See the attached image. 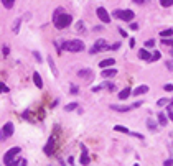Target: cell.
I'll return each mask as SVG.
<instances>
[{"instance_id":"obj_1","label":"cell","mask_w":173,"mask_h":166,"mask_svg":"<svg viewBox=\"0 0 173 166\" xmlns=\"http://www.w3.org/2000/svg\"><path fill=\"white\" fill-rule=\"evenodd\" d=\"M53 23H55V26L58 30H63V28H68L71 23H73V17L69 15V13H60L58 17L53 18Z\"/></svg>"},{"instance_id":"obj_2","label":"cell","mask_w":173,"mask_h":166,"mask_svg":"<svg viewBox=\"0 0 173 166\" xmlns=\"http://www.w3.org/2000/svg\"><path fill=\"white\" fill-rule=\"evenodd\" d=\"M61 49L71 51V53H79L84 49V43L81 40H71V41H63L61 43Z\"/></svg>"},{"instance_id":"obj_3","label":"cell","mask_w":173,"mask_h":166,"mask_svg":"<svg viewBox=\"0 0 173 166\" xmlns=\"http://www.w3.org/2000/svg\"><path fill=\"white\" fill-rule=\"evenodd\" d=\"M114 18H117V20H122V22H132V18L135 17V13L132 10H115L112 13Z\"/></svg>"},{"instance_id":"obj_4","label":"cell","mask_w":173,"mask_h":166,"mask_svg":"<svg viewBox=\"0 0 173 166\" xmlns=\"http://www.w3.org/2000/svg\"><path fill=\"white\" fill-rule=\"evenodd\" d=\"M13 132H15V128H13V123H12V122H7L5 125H3V128L0 130V140L3 141L7 136H12Z\"/></svg>"},{"instance_id":"obj_5","label":"cell","mask_w":173,"mask_h":166,"mask_svg":"<svg viewBox=\"0 0 173 166\" xmlns=\"http://www.w3.org/2000/svg\"><path fill=\"white\" fill-rule=\"evenodd\" d=\"M20 151H22L20 146H13V148H10V150H8L7 153H5V156H3V163L8 164L12 160H15L17 155H20Z\"/></svg>"},{"instance_id":"obj_6","label":"cell","mask_w":173,"mask_h":166,"mask_svg":"<svg viewBox=\"0 0 173 166\" xmlns=\"http://www.w3.org/2000/svg\"><path fill=\"white\" fill-rule=\"evenodd\" d=\"M55 150H56V138H55V135H51L50 138H48V141H46V145H45V155H48V156H51L53 153H55Z\"/></svg>"},{"instance_id":"obj_7","label":"cell","mask_w":173,"mask_h":166,"mask_svg":"<svg viewBox=\"0 0 173 166\" xmlns=\"http://www.w3.org/2000/svg\"><path fill=\"white\" fill-rule=\"evenodd\" d=\"M105 49H109V46L105 45V40H97L96 45L91 48V53H99V51H105Z\"/></svg>"},{"instance_id":"obj_8","label":"cell","mask_w":173,"mask_h":166,"mask_svg":"<svg viewBox=\"0 0 173 166\" xmlns=\"http://www.w3.org/2000/svg\"><path fill=\"white\" fill-rule=\"evenodd\" d=\"M96 13H97L99 20L102 22V23H109L110 22V17H109V13H107V10H105L104 7H99L97 10H96Z\"/></svg>"},{"instance_id":"obj_9","label":"cell","mask_w":173,"mask_h":166,"mask_svg":"<svg viewBox=\"0 0 173 166\" xmlns=\"http://www.w3.org/2000/svg\"><path fill=\"white\" fill-rule=\"evenodd\" d=\"M78 76H79L81 79L91 81V79H93V71H91L89 68L88 69H81V71H78Z\"/></svg>"},{"instance_id":"obj_10","label":"cell","mask_w":173,"mask_h":166,"mask_svg":"<svg viewBox=\"0 0 173 166\" xmlns=\"http://www.w3.org/2000/svg\"><path fill=\"white\" fill-rule=\"evenodd\" d=\"M115 74H117V69H114V68H104V71H101L102 77H114Z\"/></svg>"},{"instance_id":"obj_11","label":"cell","mask_w":173,"mask_h":166,"mask_svg":"<svg viewBox=\"0 0 173 166\" xmlns=\"http://www.w3.org/2000/svg\"><path fill=\"white\" fill-rule=\"evenodd\" d=\"M33 82H35V86L38 87V89H41L43 87V79H41V76H40V73H33Z\"/></svg>"},{"instance_id":"obj_12","label":"cell","mask_w":173,"mask_h":166,"mask_svg":"<svg viewBox=\"0 0 173 166\" xmlns=\"http://www.w3.org/2000/svg\"><path fill=\"white\" fill-rule=\"evenodd\" d=\"M79 163L81 164H89V156H88V150H86V146L83 145V155H81V158H79Z\"/></svg>"},{"instance_id":"obj_13","label":"cell","mask_w":173,"mask_h":166,"mask_svg":"<svg viewBox=\"0 0 173 166\" xmlns=\"http://www.w3.org/2000/svg\"><path fill=\"white\" fill-rule=\"evenodd\" d=\"M114 63H115V59H114V58L102 59V61L99 63V68H101V69H104V68H109V66H114Z\"/></svg>"},{"instance_id":"obj_14","label":"cell","mask_w":173,"mask_h":166,"mask_svg":"<svg viewBox=\"0 0 173 166\" xmlns=\"http://www.w3.org/2000/svg\"><path fill=\"white\" fill-rule=\"evenodd\" d=\"M132 94V91H130V87H126V89H122L121 92H119V99L121 101H127V97Z\"/></svg>"},{"instance_id":"obj_15","label":"cell","mask_w":173,"mask_h":166,"mask_svg":"<svg viewBox=\"0 0 173 166\" xmlns=\"http://www.w3.org/2000/svg\"><path fill=\"white\" fill-rule=\"evenodd\" d=\"M110 109L117 112H129L132 109V105H110Z\"/></svg>"},{"instance_id":"obj_16","label":"cell","mask_w":173,"mask_h":166,"mask_svg":"<svg viewBox=\"0 0 173 166\" xmlns=\"http://www.w3.org/2000/svg\"><path fill=\"white\" fill-rule=\"evenodd\" d=\"M138 58H140V59H143V61H150L152 54L148 53L147 49H140V51H138Z\"/></svg>"},{"instance_id":"obj_17","label":"cell","mask_w":173,"mask_h":166,"mask_svg":"<svg viewBox=\"0 0 173 166\" xmlns=\"http://www.w3.org/2000/svg\"><path fill=\"white\" fill-rule=\"evenodd\" d=\"M145 92H148L147 86H138L137 89H134V96H140V94H145Z\"/></svg>"},{"instance_id":"obj_18","label":"cell","mask_w":173,"mask_h":166,"mask_svg":"<svg viewBox=\"0 0 173 166\" xmlns=\"http://www.w3.org/2000/svg\"><path fill=\"white\" fill-rule=\"evenodd\" d=\"M20 25H22V18H15V22H13V25H12L13 33H18V31H20Z\"/></svg>"},{"instance_id":"obj_19","label":"cell","mask_w":173,"mask_h":166,"mask_svg":"<svg viewBox=\"0 0 173 166\" xmlns=\"http://www.w3.org/2000/svg\"><path fill=\"white\" fill-rule=\"evenodd\" d=\"M158 123H160V125H163V127H167V123H168V118H167V115H165L163 112L158 113Z\"/></svg>"},{"instance_id":"obj_20","label":"cell","mask_w":173,"mask_h":166,"mask_svg":"<svg viewBox=\"0 0 173 166\" xmlns=\"http://www.w3.org/2000/svg\"><path fill=\"white\" fill-rule=\"evenodd\" d=\"M48 64H50V68H51V73H53V76H58V71H56V66H55V63H53V59L48 56Z\"/></svg>"},{"instance_id":"obj_21","label":"cell","mask_w":173,"mask_h":166,"mask_svg":"<svg viewBox=\"0 0 173 166\" xmlns=\"http://www.w3.org/2000/svg\"><path fill=\"white\" fill-rule=\"evenodd\" d=\"M74 28H76V31H78V33H84V31H86V28H84V23H83V22H78V23L74 25Z\"/></svg>"},{"instance_id":"obj_22","label":"cell","mask_w":173,"mask_h":166,"mask_svg":"<svg viewBox=\"0 0 173 166\" xmlns=\"http://www.w3.org/2000/svg\"><path fill=\"white\" fill-rule=\"evenodd\" d=\"M160 36H162V38L173 36V30H171V28H168V30H163V31H160Z\"/></svg>"},{"instance_id":"obj_23","label":"cell","mask_w":173,"mask_h":166,"mask_svg":"<svg viewBox=\"0 0 173 166\" xmlns=\"http://www.w3.org/2000/svg\"><path fill=\"white\" fill-rule=\"evenodd\" d=\"M114 130H115V132H122V133H127V135L130 133V130L126 128V127H121V125H115V127H114Z\"/></svg>"},{"instance_id":"obj_24","label":"cell","mask_w":173,"mask_h":166,"mask_svg":"<svg viewBox=\"0 0 173 166\" xmlns=\"http://www.w3.org/2000/svg\"><path fill=\"white\" fill-rule=\"evenodd\" d=\"M13 3H15V0H2V5L5 8H12Z\"/></svg>"},{"instance_id":"obj_25","label":"cell","mask_w":173,"mask_h":166,"mask_svg":"<svg viewBox=\"0 0 173 166\" xmlns=\"http://www.w3.org/2000/svg\"><path fill=\"white\" fill-rule=\"evenodd\" d=\"M74 109H78V104H76V102H71V104H68V105L64 107V110H66V112H71V110H74Z\"/></svg>"},{"instance_id":"obj_26","label":"cell","mask_w":173,"mask_h":166,"mask_svg":"<svg viewBox=\"0 0 173 166\" xmlns=\"http://www.w3.org/2000/svg\"><path fill=\"white\" fill-rule=\"evenodd\" d=\"M160 5L165 7V8H168V7L173 5V0H160Z\"/></svg>"},{"instance_id":"obj_27","label":"cell","mask_w":173,"mask_h":166,"mask_svg":"<svg viewBox=\"0 0 173 166\" xmlns=\"http://www.w3.org/2000/svg\"><path fill=\"white\" fill-rule=\"evenodd\" d=\"M104 87L107 89V91H110V92L115 91V84H112V82H104Z\"/></svg>"},{"instance_id":"obj_28","label":"cell","mask_w":173,"mask_h":166,"mask_svg":"<svg viewBox=\"0 0 173 166\" xmlns=\"http://www.w3.org/2000/svg\"><path fill=\"white\" fill-rule=\"evenodd\" d=\"M147 127H148V130H153V132L157 130V125H155V122H153V120H148L147 122Z\"/></svg>"},{"instance_id":"obj_29","label":"cell","mask_w":173,"mask_h":166,"mask_svg":"<svg viewBox=\"0 0 173 166\" xmlns=\"http://www.w3.org/2000/svg\"><path fill=\"white\" fill-rule=\"evenodd\" d=\"M160 51H153V54H152V58H150V61H158L160 59Z\"/></svg>"},{"instance_id":"obj_30","label":"cell","mask_w":173,"mask_h":166,"mask_svg":"<svg viewBox=\"0 0 173 166\" xmlns=\"http://www.w3.org/2000/svg\"><path fill=\"white\" fill-rule=\"evenodd\" d=\"M162 45H165V46H168V48H170V46L173 45V41H171V40H167V38H162Z\"/></svg>"},{"instance_id":"obj_31","label":"cell","mask_w":173,"mask_h":166,"mask_svg":"<svg viewBox=\"0 0 173 166\" xmlns=\"http://www.w3.org/2000/svg\"><path fill=\"white\" fill-rule=\"evenodd\" d=\"M145 46H147V48H153V46H155V40H147Z\"/></svg>"},{"instance_id":"obj_32","label":"cell","mask_w":173,"mask_h":166,"mask_svg":"<svg viewBox=\"0 0 173 166\" xmlns=\"http://www.w3.org/2000/svg\"><path fill=\"white\" fill-rule=\"evenodd\" d=\"M167 104H168V99H160V101L157 102V105L158 107H163V105H167Z\"/></svg>"},{"instance_id":"obj_33","label":"cell","mask_w":173,"mask_h":166,"mask_svg":"<svg viewBox=\"0 0 173 166\" xmlns=\"http://www.w3.org/2000/svg\"><path fill=\"white\" fill-rule=\"evenodd\" d=\"M119 48H121V43H119V41H115L114 45L109 46V49H119Z\"/></svg>"},{"instance_id":"obj_34","label":"cell","mask_w":173,"mask_h":166,"mask_svg":"<svg viewBox=\"0 0 173 166\" xmlns=\"http://www.w3.org/2000/svg\"><path fill=\"white\" fill-rule=\"evenodd\" d=\"M163 89H165L167 92H171V91H173V84H165V86H163Z\"/></svg>"},{"instance_id":"obj_35","label":"cell","mask_w":173,"mask_h":166,"mask_svg":"<svg viewBox=\"0 0 173 166\" xmlns=\"http://www.w3.org/2000/svg\"><path fill=\"white\" fill-rule=\"evenodd\" d=\"M167 115L170 120H173V112H171V107H167Z\"/></svg>"},{"instance_id":"obj_36","label":"cell","mask_w":173,"mask_h":166,"mask_svg":"<svg viewBox=\"0 0 173 166\" xmlns=\"http://www.w3.org/2000/svg\"><path fill=\"white\" fill-rule=\"evenodd\" d=\"M63 12H64V10H63L61 7H60V8H56V10H55V13H53V18H55V17H58L60 13H63Z\"/></svg>"},{"instance_id":"obj_37","label":"cell","mask_w":173,"mask_h":166,"mask_svg":"<svg viewBox=\"0 0 173 166\" xmlns=\"http://www.w3.org/2000/svg\"><path fill=\"white\" fill-rule=\"evenodd\" d=\"M102 89H104V84H101V86L93 87V92H99V91H102Z\"/></svg>"},{"instance_id":"obj_38","label":"cell","mask_w":173,"mask_h":166,"mask_svg":"<svg viewBox=\"0 0 173 166\" xmlns=\"http://www.w3.org/2000/svg\"><path fill=\"white\" fill-rule=\"evenodd\" d=\"M33 54H35V58H36V61H38V63H41V61H43V58H41V54H40V53H38V51H35V53H33Z\"/></svg>"},{"instance_id":"obj_39","label":"cell","mask_w":173,"mask_h":166,"mask_svg":"<svg viewBox=\"0 0 173 166\" xmlns=\"http://www.w3.org/2000/svg\"><path fill=\"white\" fill-rule=\"evenodd\" d=\"M2 91H3V92H8V87L3 86V84H0V92H2Z\"/></svg>"},{"instance_id":"obj_40","label":"cell","mask_w":173,"mask_h":166,"mask_svg":"<svg viewBox=\"0 0 173 166\" xmlns=\"http://www.w3.org/2000/svg\"><path fill=\"white\" fill-rule=\"evenodd\" d=\"M129 46H130V48H134V46H135V40H134V38H130V40H129Z\"/></svg>"},{"instance_id":"obj_41","label":"cell","mask_w":173,"mask_h":166,"mask_svg":"<svg viewBox=\"0 0 173 166\" xmlns=\"http://www.w3.org/2000/svg\"><path fill=\"white\" fill-rule=\"evenodd\" d=\"M10 53V49H8V46H3V56H8Z\"/></svg>"},{"instance_id":"obj_42","label":"cell","mask_w":173,"mask_h":166,"mask_svg":"<svg viewBox=\"0 0 173 166\" xmlns=\"http://www.w3.org/2000/svg\"><path fill=\"white\" fill-rule=\"evenodd\" d=\"M165 166H173V160H165V163H163Z\"/></svg>"},{"instance_id":"obj_43","label":"cell","mask_w":173,"mask_h":166,"mask_svg":"<svg viewBox=\"0 0 173 166\" xmlns=\"http://www.w3.org/2000/svg\"><path fill=\"white\" fill-rule=\"evenodd\" d=\"M167 68L170 69V71H173V61H168V63H167Z\"/></svg>"},{"instance_id":"obj_44","label":"cell","mask_w":173,"mask_h":166,"mask_svg":"<svg viewBox=\"0 0 173 166\" xmlns=\"http://www.w3.org/2000/svg\"><path fill=\"white\" fill-rule=\"evenodd\" d=\"M119 31H121V35H122L124 38H126V36H127V31H126V30H122V28H119Z\"/></svg>"},{"instance_id":"obj_45","label":"cell","mask_w":173,"mask_h":166,"mask_svg":"<svg viewBox=\"0 0 173 166\" xmlns=\"http://www.w3.org/2000/svg\"><path fill=\"white\" fill-rule=\"evenodd\" d=\"M134 2H135V3H138V5H143V3L147 2V0H134Z\"/></svg>"},{"instance_id":"obj_46","label":"cell","mask_w":173,"mask_h":166,"mask_svg":"<svg viewBox=\"0 0 173 166\" xmlns=\"http://www.w3.org/2000/svg\"><path fill=\"white\" fill-rule=\"evenodd\" d=\"M130 28H132V30H138V25H137V23H130Z\"/></svg>"},{"instance_id":"obj_47","label":"cell","mask_w":173,"mask_h":166,"mask_svg":"<svg viewBox=\"0 0 173 166\" xmlns=\"http://www.w3.org/2000/svg\"><path fill=\"white\" fill-rule=\"evenodd\" d=\"M142 105V102H135V104H132V109H137V107H140Z\"/></svg>"},{"instance_id":"obj_48","label":"cell","mask_w":173,"mask_h":166,"mask_svg":"<svg viewBox=\"0 0 173 166\" xmlns=\"http://www.w3.org/2000/svg\"><path fill=\"white\" fill-rule=\"evenodd\" d=\"M76 92H78V87L73 86V87H71V94H76Z\"/></svg>"},{"instance_id":"obj_49","label":"cell","mask_w":173,"mask_h":166,"mask_svg":"<svg viewBox=\"0 0 173 166\" xmlns=\"http://www.w3.org/2000/svg\"><path fill=\"white\" fill-rule=\"evenodd\" d=\"M68 164H74V158H73V156H71V158L68 160Z\"/></svg>"},{"instance_id":"obj_50","label":"cell","mask_w":173,"mask_h":166,"mask_svg":"<svg viewBox=\"0 0 173 166\" xmlns=\"http://www.w3.org/2000/svg\"><path fill=\"white\" fill-rule=\"evenodd\" d=\"M170 54H171V56H173V45H171V46H170Z\"/></svg>"},{"instance_id":"obj_51","label":"cell","mask_w":173,"mask_h":166,"mask_svg":"<svg viewBox=\"0 0 173 166\" xmlns=\"http://www.w3.org/2000/svg\"><path fill=\"white\" fill-rule=\"evenodd\" d=\"M171 105H173V99H171V101H170V107H171Z\"/></svg>"}]
</instances>
